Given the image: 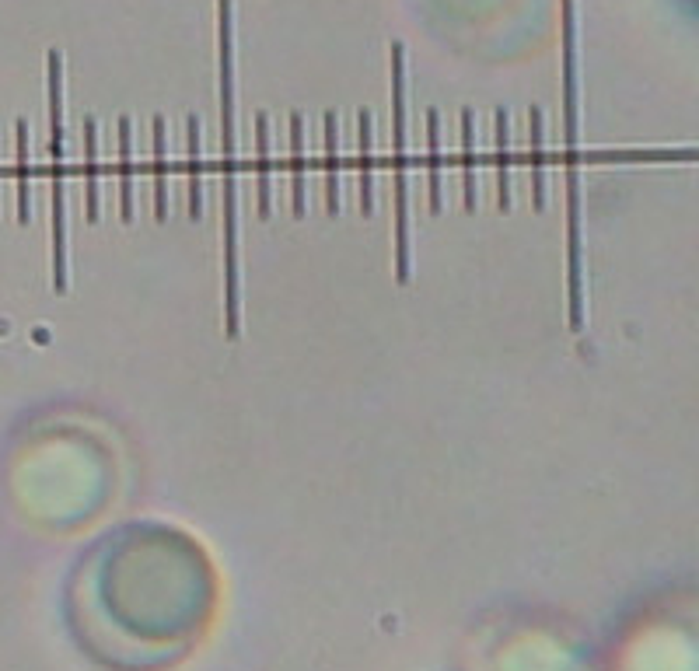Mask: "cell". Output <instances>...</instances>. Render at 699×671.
Instances as JSON below:
<instances>
[{"mask_svg":"<svg viewBox=\"0 0 699 671\" xmlns=\"http://www.w3.org/2000/svg\"><path fill=\"white\" fill-rule=\"evenodd\" d=\"M256 140H259V151H256V200H259V217H270L273 214V196H270V116L259 112L256 116Z\"/></svg>","mask_w":699,"mask_h":671,"instance_id":"obj_10","label":"cell"},{"mask_svg":"<svg viewBox=\"0 0 699 671\" xmlns=\"http://www.w3.org/2000/svg\"><path fill=\"white\" fill-rule=\"evenodd\" d=\"M154 217L158 224L168 221V144H165V116H154Z\"/></svg>","mask_w":699,"mask_h":671,"instance_id":"obj_11","label":"cell"},{"mask_svg":"<svg viewBox=\"0 0 699 671\" xmlns=\"http://www.w3.org/2000/svg\"><path fill=\"white\" fill-rule=\"evenodd\" d=\"M305 116H291V182H294V217L308 214V179H305Z\"/></svg>","mask_w":699,"mask_h":671,"instance_id":"obj_7","label":"cell"},{"mask_svg":"<svg viewBox=\"0 0 699 671\" xmlns=\"http://www.w3.org/2000/svg\"><path fill=\"white\" fill-rule=\"evenodd\" d=\"M186 137H189V217L200 221L203 217V158H200V119H186Z\"/></svg>","mask_w":699,"mask_h":671,"instance_id":"obj_13","label":"cell"},{"mask_svg":"<svg viewBox=\"0 0 699 671\" xmlns=\"http://www.w3.org/2000/svg\"><path fill=\"white\" fill-rule=\"evenodd\" d=\"M542 133H546V123H542V109L532 105L528 109V140H532V207L546 210V147H542Z\"/></svg>","mask_w":699,"mask_h":671,"instance_id":"obj_8","label":"cell"},{"mask_svg":"<svg viewBox=\"0 0 699 671\" xmlns=\"http://www.w3.org/2000/svg\"><path fill=\"white\" fill-rule=\"evenodd\" d=\"M18 221H32V203H28V123L18 119Z\"/></svg>","mask_w":699,"mask_h":671,"instance_id":"obj_17","label":"cell"},{"mask_svg":"<svg viewBox=\"0 0 699 671\" xmlns=\"http://www.w3.org/2000/svg\"><path fill=\"white\" fill-rule=\"evenodd\" d=\"M563 18V126H567V277L570 333H584V235H581V81H577V0H560Z\"/></svg>","mask_w":699,"mask_h":671,"instance_id":"obj_2","label":"cell"},{"mask_svg":"<svg viewBox=\"0 0 699 671\" xmlns=\"http://www.w3.org/2000/svg\"><path fill=\"white\" fill-rule=\"evenodd\" d=\"M427 140H430V151H427L430 210L441 214V207H444V196H441V116H437V109H427Z\"/></svg>","mask_w":699,"mask_h":671,"instance_id":"obj_16","label":"cell"},{"mask_svg":"<svg viewBox=\"0 0 699 671\" xmlns=\"http://www.w3.org/2000/svg\"><path fill=\"white\" fill-rule=\"evenodd\" d=\"M497 207L511 214V116L497 109Z\"/></svg>","mask_w":699,"mask_h":671,"instance_id":"obj_9","label":"cell"},{"mask_svg":"<svg viewBox=\"0 0 699 671\" xmlns=\"http://www.w3.org/2000/svg\"><path fill=\"white\" fill-rule=\"evenodd\" d=\"M388 60H392V158H395V280L409 284V189H406V46L392 42L388 46Z\"/></svg>","mask_w":699,"mask_h":671,"instance_id":"obj_4","label":"cell"},{"mask_svg":"<svg viewBox=\"0 0 699 671\" xmlns=\"http://www.w3.org/2000/svg\"><path fill=\"white\" fill-rule=\"evenodd\" d=\"M84 217L98 224L102 217V193H98V123L84 116Z\"/></svg>","mask_w":699,"mask_h":671,"instance_id":"obj_5","label":"cell"},{"mask_svg":"<svg viewBox=\"0 0 699 671\" xmlns=\"http://www.w3.org/2000/svg\"><path fill=\"white\" fill-rule=\"evenodd\" d=\"M49 84V189H53V291L67 294L70 259H67V130H63V56L49 49L46 56Z\"/></svg>","mask_w":699,"mask_h":671,"instance_id":"obj_3","label":"cell"},{"mask_svg":"<svg viewBox=\"0 0 699 671\" xmlns=\"http://www.w3.org/2000/svg\"><path fill=\"white\" fill-rule=\"evenodd\" d=\"M217 91H221V224H224V336H242L238 273V123H235V0H217Z\"/></svg>","mask_w":699,"mask_h":671,"instance_id":"obj_1","label":"cell"},{"mask_svg":"<svg viewBox=\"0 0 699 671\" xmlns=\"http://www.w3.org/2000/svg\"><path fill=\"white\" fill-rule=\"evenodd\" d=\"M371 140H374V119L367 109L357 116V161H360V214H374V158H371Z\"/></svg>","mask_w":699,"mask_h":671,"instance_id":"obj_6","label":"cell"},{"mask_svg":"<svg viewBox=\"0 0 699 671\" xmlns=\"http://www.w3.org/2000/svg\"><path fill=\"white\" fill-rule=\"evenodd\" d=\"M462 189L465 210L476 214V116L472 109H462Z\"/></svg>","mask_w":699,"mask_h":671,"instance_id":"obj_15","label":"cell"},{"mask_svg":"<svg viewBox=\"0 0 699 671\" xmlns=\"http://www.w3.org/2000/svg\"><path fill=\"white\" fill-rule=\"evenodd\" d=\"M130 119H119V217L133 224V151H130Z\"/></svg>","mask_w":699,"mask_h":671,"instance_id":"obj_12","label":"cell"},{"mask_svg":"<svg viewBox=\"0 0 699 671\" xmlns=\"http://www.w3.org/2000/svg\"><path fill=\"white\" fill-rule=\"evenodd\" d=\"M326 210L329 217L340 214V133H336V112H326Z\"/></svg>","mask_w":699,"mask_h":671,"instance_id":"obj_14","label":"cell"}]
</instances>
